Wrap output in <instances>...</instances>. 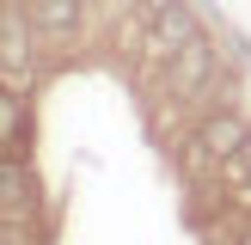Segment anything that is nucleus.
<instances>
[{"mask_svg":"<svg viewBox=\"0 0 251 245\" xmlns=\"http://www.w3.org/2000/svg\"><path fill=\"white\" fill-rule=\"evenodd\" d=\"M208 80H215V37L202 31V37H190V43L166 61V86H172V98H196Z\"/></svg>","mask_w":251,"mask_h":245,"instance_id":"nucleus-1","label":"nucleus"},{"mask_svg":"<svg viewBox=\"0 0 251 245\" xmlns=\"http://www.w3.org/2000/svg\"><path fill=\"white\" fill-rule=\"evenodd\" d=\"M31 12L25 6H0V80H31Z\"/></svg>","mask_w":251,"mask_h":245,"instance_id":"nucleus-2","label":"nucleus"},{"mask_svg":"<svg viewBox=\"0 0 251 245\" xmlns=\"http://www.w3.org/2000/svg\"><path fill=\"white\" fill-rule=\"evenodd\" d=\"M190 37H202V19H196L190 0H172L166 12H153V19H147V43H153V55H166V61L178 55Z\"/></svg>","mask_w":251,"mask_h":245,"instance_id":"nucleus-3","label":"nucleus"},{"mask_svg":"<svg viewBox=\"0 0 251 245\" xmlns=\"http://www.w3.org/2000/svg\"><path fill=\"white\" fill-rule=\"evenodd\" d=\"M245 141H251V129H245V117H233V110H208L202 117V129H196V147H202L208 159H239L245 153Z\"/></svg>","mask_w":251,"mask_h":245,"instance_id":"nucleus-4","label":"nucleus"},{"mask_svg":"<svg viewBox=\"0 0 251 245\" xmlns=\"http://www.w3.org/2000/svg\"><path fill=\"white\" fill-rule=\"evenodd\" d=\"M37 208V184L19 159H0V220H31Z\"/></svg>","mask_w":251,"mask_h":245,"instance_id":"nucleus-5","label":"nucleus"},{"mask_svg":"<svg viewBox=\"0 0 251 245\" xmlns=\"http://www.w3.org/2000/svg\"><path fill=\"white\" fill-rule=\"evenodd\" d=\"M25 12H31V24H37L43 37H74V31H80V19H86L80 0H31Z\"/></svg>","mask_w":251,"mask_h":245,"instance_id":"nucleus-6","label":"nucleus"},{"mask_svg":"<svg viewBox=\"0 0 251 245\" xmlns=\"http://www.w3.org/2000/svg\"><path fill=\"white\" fill-rule=\"evenodd\" d=\"M25 147V98L12 80H0V159H19Z\"/></svg>","mask_w":251,"mask_h":245,"instance_id":"nucleus-7","label":"nucleus"},{"mask_svg":"<svg viewBox=\"0 0 251 245\" xmlns=\"http://www.w3.org/2000/svg\"><path fill=\"white\" fill-rule=\"evenodd\" d=\"M135 6H141V12H147V19H153V12H166V6H172V0H135Z\"/></svg>","mask_w":251,"mask_h":245,"instance_id":"nucleus-8","label":"nucleus"},{"mask_svg":"<svg viewBox=\"0 0 251 245\" xmlns=\"http://www.w3.org/2000/svg\"><path fill=\"white\" fill-rule=\"evenodd\" d=\"M239 159H245V172H251V141H245V153H239Z\"/></svg>","mask_w":251,"mask_h":245,"instance_id":"nucleus-9","label":"nucleus"},{"mask_svg":"<svg viewBox=\"0 0 251 245\" xmlns=\"http://www.w3.org/2000/svg\"><path fill=\"white\" fill-rule=\"evenodd\" d=\"M239 245H251V233H245V239H239Z\"/></svg>","mask_w":251,"mask_h":245,"instance_id":"nucleus-10","label":"nucleus"},{"mask_svg":"<svg viewBox=\"0 0 251 245\" xmlns=\"http://www.w3.org/2000/svg\"><path fill=\"white\" fill-rule=\"evenodd\" d=\"M0 245H6V239H0Z\"/></svg>","mask_w":251,"mask_h":245,"instance_id":"nucleus-11","label":"nucleus"}]
</instances>
